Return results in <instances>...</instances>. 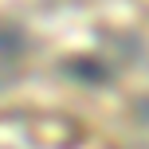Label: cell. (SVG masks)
I'll return each instance as SVG.
<instances>
[{
	"label": "cell",
	"mask_w": 149,
	"mask_h": 149,
	"mask_svg": "<svg viewBox=\"0 0 149 149\" xmlns=\"http://www.w3.org/2000/svg\"><path fill=\"white\" fill-rule=\"evenodd\" d=\"M0 149H110L79 122L55 114H0Z\"/></svg>",
	"instance_id": "6da1fadb"
}]
</instances>
